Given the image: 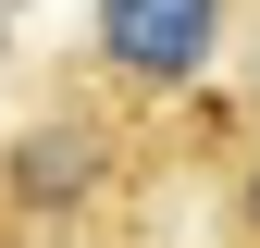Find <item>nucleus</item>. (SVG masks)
Instances as JSON below:
<instances>
[{
  "label": "nucleus",
  "instance_id": "nucleus-2",
  "mask_svg": "<svg viewBox=\"0 0 260 248\" xmlns=\"http://www.w3.org/2000/svg\"><path fill=\"white\" fill-rule=\"evenodd\" d=\"M223 50V0H100V75L124 100H174Z\"/></svg>",
  "mask_w": 260,
  "mask_h": 248
},
{
  "label": "nucleus",
  "instance_id": "nucleus-3",
  "mask_svg": "<svg viewBox=\"0 0 260 248\" xmlns=\"http://www.w3.org/2000/svg\"><path fill=\"white\" fill-rule=\"evenodd\" d=\"M223 248H260V149L236 162V186H223Z\"/></svg>",
  "mask_w": 260,
  "mask_h": 248
},
{
  "label": "nucleus",
  "instance_id": "nucleus-1",
  "mask_svg": "<svg viewBox=\"0 0 260 248\" xmlns=\"http://www.w3.org/2000/svg\"><path fill=\"white\" fill-rule=\"evenodd\" d=\"M137 186V124L124 100H62L0 137V248H75Z\"/></svg>",
  "mask_w": 260,
  "mask_h": 248
}]
</instances>
